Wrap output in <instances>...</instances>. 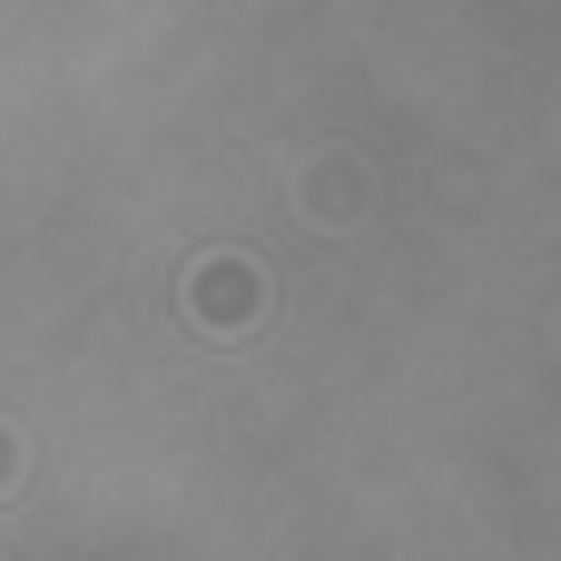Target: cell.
I'll return each mask as SVG.
<instances>
[{"label":"cell","mask_w":561,"mask_h":561,"mask_svg":"<svg viewBox=\"0 0 561 561\" xmlns=\"http://www.w3.org/2000/svg\"><path fill=\"white\" fill-rule=\"evenodd\" d=\"M178 306H187V325H197V335H247V325L266 316V266L217 247V256H197V266H187Z\"/></svg>","instance_id":"obj_1"},{"label":"cell","mask_w":561,"mask_h":561,"mask_svg":"<svg viewBox=\"0 0 561 561\" xmlns=\"http://www.w3.org/2000/svg\"><path fill=\"white\" fill-rule=\"evenodd\" d=\"M0 473H20V444H10V434H0Z\"/></svg>","instance_id":"obj_2"}]
</instances>
